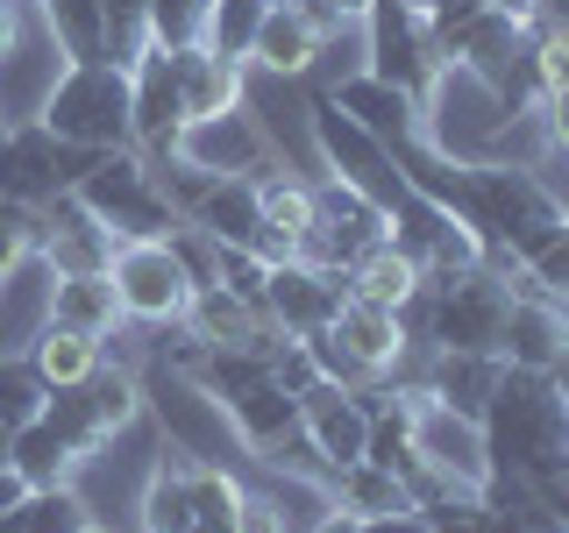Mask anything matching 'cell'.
<instances>
[{
	"instance_id": "1",
	"label": "cell",
	"mask_w": 569,
	"mask_h": 533,
	"mask_svg": "<svg viewBox=\"0 0 569 533\" xmlns=\"http://www.w3.org/2000/svg\"><path fill=\"white\" fill-rule=\"evenodd\" d=\"M477 426H485V449H491L498 476L533 484V476H548V470L569 462V413L548 399L541 378H527V370H498V391H491V405H485Z\"/></svg>"
},
{
	"instance_id": "2",
	"label": "cell",
	"mask_w": 569,
	"mask_h": 533,
	"mask_svg": "<svg viewBox=\"0 0 569 533\" xmlns=\"http://www.w3.org/2000/svg\"><path fill=\"white\" fill-rule=\"evenodd\" d=\"M36 121L71 150H129V64L71 58Z\"/></svg>"
},
{
	"instance_id": "3",
	"label": "cell",
	"mask_w": 569,
	"mask_h": 533,
	"mask_svg": "<svg viewBox=\"0 0 569 533\" xmlns=\"http://www.w3.org/2000/svg\"><path fill=\"white\" fill-rule=\"evenodd\" d=\"M71 192L93 207V221H100L114 242H164L171 228H178V207L164 200L157 171L142 164L136 150H100Z\"/></svg>"
},
{
	"instance_id": "4",
	"label": "cell",
	"mask_w": 569,
	"mask_h": 533,
	"mask_svg": "<svg viewBox=\"0 0 569 533\" xmlns=\"http://www.w3.org/2000/svg\"><path fill=\"white\" fill-rule=\"evenodd\" d=\"M136 370H142V405H150V420H157V441H171V449L192 455V462H236L242 455L236 426H228V405L213 399L200 378H178L157 355H142Z\"/></svg>"
},
{
	"instance_id": "5",
	"label": "cell",
	"mask_w": 569,
	"mask_h": 533,
	"mask_svg": "<svg viewBox=\"0 0 569 533\" xmlns=\"http://www.w3.org/2000/svg\"><path fill=\"white\" fill-rule=\"evenodd\" d=\"M391 399L406 405V434H413V455L427 462V470L456 476L462 491L485 497L491 484V449H485V426H477L470 413H456V405H441L427 384H385Z\"/></svg>"
},
{
	"instance_id": "6",
	"label": "cell",
	"mask_w": 569,
	"mask_h": 533,
	"mask_svg": "<svg viewBox=\"0 0 569 533\" xmlns=\"http://www.w3.org/2000/svg\"><path fill=\"white\" fill-rule=\"evenodd\" d=\"M441 64L449 58H441L435 29H427V14L413 0H370V14H363V71L370 79L406 86V93L420 100V114H427V93H435Z\"/></svg>"
},
{
	"instance_id": "7",
	"label": "cell",
	"mask_w": 569,
	"mask_h": 533,
	"mask_svg": "<svg viewBox=\"0 0 569 533\" xmlns=\"http://www.w3.org/2000/svg\"><path fill=\"white\" fill-rule=\"evenodd\" d=\"M107 278H114V299H121V320L129 328H178L186 320V306H192V271L178 263V249H171V235L164 242H121L114 249V263H107Z\"/></svg>"
},
{
	"instance_id": "8",
	"label": "cell",
	"mask_w": 569,
	"mask_h": 533,
	"mask_svg": "<svg viewBox=\"0 0 569 533\" xmlns=\"http://www.w3.org/2000/svg\"><path fill=\"white\" fill-rule=\"evenodd\" d=\"M313 150H320V171L356 185L363 200H378L385 213L406 200V178H399V150H385L363 121H349L328 93H313Z\"/></svg>"
},
{
	"instance_id": "9",
	"label": "cell",
	"mask_w": 569,
	"mask_h": 533,
	"mask_svg": "<svg viewBox=\"0 0 569 533\" xmlns=\"http://www.w3.org/2000/svg\"><path fill=\"white\" fill-rule=\"evenodd\" d=\"M100 150H71L43 129V121H14L0 129V207H50L86 178Z\"/></svg>"
},
{
	"instance_id": "10",
	"label": "cell",
	"mask_w": 569,
	"mask_h": 533,
	"mask_svg": "<svg viewBox=\"0 0 569 533\" xmlns=\"http://www.w3.org/2000/svg\"><path fill=\"white\" fill-rule=\"evenodd\" d=\"M186 129V100H178V71L164 43H142L129 58V150L136 157H171Z\"/></svg>"
},
{
	"instance_id": "11",
	"label": "cell",
	"mask_w": 569,
	"mask_h": 533,
	"mask_svg": "<svg viewBox=\"0 0 569 533\" xmlns=\"http://www.w3.org/2000/svg\"><path fill=\"white\" fill-rule=\"evenodd\" d=\"M391 399L385 384H370V391H342V384H328L320 378L307 399H299V426H307V441L320 449V462L328 470H342V462H363V441H370V413Z\"/></svg>"
},
{
	"instance_id": "12",
	"label": "cell",
	"mask_w": 569,
	"mask_h": 533,
	"mask_svg": "<svg viewBox=\"0 0 569 533\" xmlns=\"http://www.w3.org/2000/svg\"><path fill=\"white\" fill-rule=\"evenodd\" d=\"M342 299H349V278L320 271V263H307V257L271 263V284H263V313H271V328L299 334V342L328 328V320L342 313Z\"/></svg>"
},
{
	"instance_id": "13",
	"label": "cell",
	"mask_w": 569,
	"mask_h": 533,
	"mask_svg": "<svg viewBox=\"0 0 569 533\" xmlns=\"http://www.w3.org/2000/svg\"><path fill=\"white\" fill-rule=\"evenodd\" d=\"M178 157H186V164H200V171H213V178H257L263 164H278V157H271V135H263V121L249 114V107L186 121V129H178Z\"/></svg>"
},
{
	"instance_id": "14",
	"label": "cell",
	"mask_w": 569,
	"mask_h": 533,
	"mask_svg": "<svg viewBox=\"0 0 569 533\" xmlns=\"http://www.w3.org/2000/svg\"><path fill=\"white\" fill-rule=\"evenodd\" d=\"M562 349H569V313L520 271V278H512V313H506L498 363H506V370H527V378H541V370L556 363Z\"/></svg>"
},
{
	"instance_id": "15",
	"label": "cell",
	"mask_w": 569,
	"mask_h": 533,
	"mask_svg": "<svg viewBox=\"0 0 569 533\" xmlns=\"http://www.w3.org/2000/svg\"><path fill=\"white\" fill-rule=\"evenodd\" d=\"M328 22H313L299 0H284V8L263 14V29H257V43H249V71L257 79H313V64H320V43H328Z\"/></svg>"
},
{
	"instance_id": "16",
	"label": "cell",
	"mask_w": 569,
	"mask_h": 533,
	"mask_svg": "<svg viewBox=\"0 0 569 533\" xmlns=\"http://www.w3.org/2000/svg\"><path fill=\"white\" fill-rule=\"evenodd\" d=\"M114 249L121 242L93 221V207H86L79 192H58V200L43 207V242H36V257H43L50 271H107Z\"/></svg>"
},
{
	"instance_id": "17",
	"label": "cell",
	"mask_w": 569,
	"mask_h": 533,
	"mask_svg": "<svg viewBox=\"0 0 569 533\" xmlns=\"http://www.w3.org/2000/svg\"><path fill=\"white\" fill-rule=\"evenodd\" d=\"M171 71H178V100H186V121L236 114V107L249 100V64H242V58H221L213 43H186V50H171Z\"/></svg>"
},
{
	"instance_id": "18",
	"label": "cell",
	"mask_w": 569,
	"mask_h": 533,
	"mask_svg": "<svg viewBox=\"0 0 569 533\" xmlns=\"http://www.w3.org/2000/svg\"><path fill=\"white\" fill-rule=\"evenodd\" d=\"M50 328L93 334V342H114L129 320H121L114 278L107 271H50Z\"/></svg>"
},
{
	"instance_id": "19",
	"label": "cell",
	"mask_w": 569,
	"mask_h": 533,
	"mask_svg": "<svg viewBox=\"0 0 569 533\" xmlns=\"http://www.w3.org/2000/svg\"><path fill=\"white\" fill-rule=\"evenodd\" d=\"M328 100L342 107L349 121H363V129L378 135L385 150H399V142L420 135V100L406 93V86H391V79H370V71H356V79H342Z\"/></svg>"
},
{
	"instance_id": "20",
	"label": "cell",
	"mask_w": 569,
	"mask_h": 533,
	"mask_svg": "<svg viewBox=\"0 0 569 533\" xmlns=\"http://www.w3.org/2000/svg\"><path fill=\"white\" fill-rule=\"evenodd\" d=\"M342 278H349V299H370V306H391V313H406L420 299V284H427L420 257H413V249H399L391 235H378L370 249H356Z\"/></svg>"
},
{
	"instance_id": "21",
	"label": "cell",
	"mask_w": 569,
	"mask_h": 533,
	"mask_svg": "<svg viewBox=\"0 0 569 533\" xmlns=\"http://www.w3.org/2000/svg\"><path fill=\"white\" fill-rule=\"evenodd\" d=\"M221 405H228V426H236L242 455H263L271 441H284V434L299 426V399L271 384V370H263V378H249L242 391H228Z\"/></svg>"
},
{
	"instance_id": "22",
	"label": "cell",
	"mask_w": 569,
	"mask_h": 533,
	"mask_svg": "<svg viewBox=\"0 0 569 533\" xmlns=\"http://www.w3.org/2000/svg\"><path fill=\"white\" fill-rule=\"evenodd\" d=\"M22 363L36 370V384L43 391H64V384H86L93 370L107 363V342H93V334H71V328H36V342L22 349Z\"/></svg>"
},
{
	"instance_id": "23",
	"label": "cell",
	"mask_w": 569,
	"mask_h": 533,
	"mask_svg": "<svg viewBox=\"0 0 569 533\" xmlns=\"http://www.w3.org/2000/svg\"><path fill=\"white\" fill-rule=\"evenodd\" d=\"M186 221L207 228L221 249H249V242H257V221H263V213H257V178H213Z\"/></svg>"
},
{
	"instance_id": "24",
	"label": "cell",
	"mask_w": 569,
	"mask_h": 533,
	"mask_svg": "<svg viewBox=\"0 0 569 533\" xmlns=\"http://www.w3.org/2000/svg\"><path fill=\"white\" fill-rule=\"evenodd\" d=\"M498 355H427V370H420V384L435 391L441 405H456V413H470V420H485V405H491V391H498Z\"/></svg>"
},
{
	"instance_id": "25",
	"label": "cell",
	"mask_w": 569,
	"mask_h": 533,
	"mask_svg": "<svg viewBox=\"0 0 569 533\" xmlns=\"http://www.w3.org/2000/svg\"><path fill=\"white\" fill-rule=\"evenodd\" d=\"M8 470L22 476L29 491H43V484H71V476H79V455L64 449L58 426L36 413L29 426H14V434H8Z\"/></svg>"
},
{
	"instance_id": "26",
	"label": "cell",
	"mask_w": 569,
	"mask_h": 533,
	"mask_svg": "<svg viewBox=\"0 0 569 533\" xmlns=\"http://www.w3.org/2000/svg\"><path fill=\"white\" fill-rule=\"evenodd\" d=\"M79 526H93V497L79 491V476L71 484L22 491V505L0 512V533H79Z\"/></svg>"
},
{
	"instance_id": "27",
	"label": "cell",
	"mask_w": 569,
	"mask_h": 533,
	"mask_svg": "<svg viewBox=\"0 0 569 533\" xmlns=\"http://www.w3.org/2000/svg\"><path fill=\"white\" fill-rule=\"evenodd\" d=\"M328 497L342 512H356V520H385V512H413V497H406V484L391 470H378V462H342V470L328 476Z\"/></svg>"
},
{
	"instance_id": "28",
	"label": "cell",
	"mask_w": 569,
	"mask_h": 533,
	"mask_svg": "<svg viewBox=\"0 0 569 533\" xmlns=\"http://www.w3.org/2000/svg\"><path fill=\"white\" fill-rule=\"evenodd\" d=\"M263 14H271V0H213V14H207V36H200V43H213L221 58H242V64H249V43H257Z\"/></svg>"
},
{
	"instance_id": "29",
	"label": "cell",
	"mask_w": 569,
	"mask_h": 533,
	"mask_svg": "<svg viewBox=\"0 0 569 533\" xmlns=\"http://www.w3.org/2000/svg\"><path fill=\"white\" fill-rule=\"evenodd\" d=\"M50 29L71 58H107V22H100V0H43Z\"/></svg>"
},
{
	"instance_id": "30",
	"label": "cell",
	"mask_w": 569,
	"mask_h": 533,
	"mask_svg": "<svg viewBox=\"0 0 569 533\" xmlns=\"http://www.w3.org/2000/svg\"><path fill=\"white\" fill-rule=\"evenodd\" d=\"M43 399H50V391L36 384V370L22 363V355H0V426H8V434L29 426L36 413H43Z\"/></svg>"
},
{
	"instance_id": "31",
	"label": "cell",
	"mask_w": 569,
	"mask_h": 533,
	"mask_svg": "<svg viewBox=\"0 0 569 533\" xmlns=\"http://www.w3.org/2000/svg\"><path fill=\"white\" fill-rule=\"evenodd\" d=\"M207 14H213V0H150V43H164V50L200 43Z\"/></svg>"
},
{
	"instance_id": "32",
	"label": "cell",
	"mask_w": 569,
	"mask_h": 533,
	"mask_svg": "<svg viewBox=\"0 0 569 533\" xmlns=\"http://www.w3.org/2000/svg\"><path fill=\"white\" fill-rule=\"evenodd\" d=\"M100 22H107V58L129 64L150 43V0H100Z\"/></svg>"
},
{
	"instance_id": "33",
	"label": "cell",
	"mask_w": 569,
	"mask_h": 533,
	"mask_svg": "<svg viewBox=\"0 0 569 533\" xmlns=\"http://www.w3.org/2000/svg\"><path fill=\"white\" fill-rule=\"evenodd\" d=\"M527 64H533V93H569V22L562 29H533L527 36Z\"/></svg>"
},
{
	"instance_id": "34",
	"label": "cell",
	"mask_w": 569,
	"mask_h": 533,
	"mask_svg": "<svg viewBox=\"0 0 569 533\" xmlns=\"http://www.w3.org/2000/svg\"><path fill=\"white\" fill-rule=\"evenodd\" d=\"M213 284H221V292H236V299H249V306H263L271 263H263L257 249H221V263H213Z\"/></svg>"
},
{
	"instance_id": "35",
	"label": "cell",
	"mask_w": 569,
	"mask_h": 533,
	"mask_svg": "<svg viewBox=\"0 0 569 533\" xmlns=\"http://www.w3.org/2000/svg\"><path fill=\"white\" fill-rule=\"evenodd\" d=\"M527 278L541 284V292L556 299V306H569V228H562V235H556V242L541 249V257L527 263Z\"/></svg>"
},
{
	"instance_id": "36",
	"label": "cell",
	"mask_w": 569,
	"mask_h": 533,
	"mask_svg": "<svg viewBox=\"0 0 569 533\" xmlns=\"http://www.w3.org/2000/svg\"><path fill=\"white\" fill-rule=\"evenodd\" d=\"M541 129H548V150L569 157V93H548L541 100Z\"/></svg>"
},
{
	"instance_id": "37",
	"label": "cell",
	"mask_w": 569,
	"mask_h": 533,
	"mask_svg": "<svg viewBox=\"0 0 569 533\" xmlns=\"http://www.w3.org/2000/svg\"><path fill=\"white\" fill-rule=\"evenodd\" d=\"M299 8H307L313 22L342 29V22H363V14H370V0H299Z\"/></svg>"
},
{
	"instance_id": "38",
	"label": "cell",
	"mask_w": 569,
	"mask_h": 533,
	"mask_svg": "<svg viewBox=\"0 0 569 533\" xmlns=\"http://www.w3.org/2000/svg\"><path fill=\"white\" fill-rule=\"evenodd\" d=\"M363 533H435L427 512H385V520H363Z\"/></svg>"
},
{
	"instance_id": "39",
	"label": "cell",
	"mask_w": 569,
	"mask_h": 533,
	"mask_svg": "<svg viewBox=\"0 0 569 533\" xmlns=\"http://www.w3.org/2000/svg\"><path fill=\"white\" fill-rule=\"evenodd\" d=\"M541 384H548V399H556V405H562V413H569V349H562V355H556V363H548V370H541Z\"/></svg>"
},
{
	"instance_id": "40",
	"label": "cell",
	"mask_w": 569,
	"mask_h": 533,
	"mask_svg": "<svg viewBox=\"0 0 569 533\" xmlns=\"http://www.w3.org/2000/svg\"><path fill=\"white\" fill-rule=\"evenodd\" d=\"M307 533H363V520H356V512H342V505H328Z\"/></svg>"
},
{
	"instance_id": "41",
	"label": "cell",
	"mask_w": 569,
	"mask_h": 533,
	"mask_svg": "<svg viewBox=\"0 0 569 533\" xmlns=\"http://www.w3.org/2000/svg\"><path fill=\"white\" fill-rule=\"evenodd\" d=\"M22 491H29L22 476H14V470H0V512H14V505H22Z\"/></svg>"
},
{
	"instance_id": "42",
	"label": "cell",
	"mask_w": 569,
	"mask_h": 533,
	"mask_svg": "<svg viewBox=\"0 0 569 533\" xmlns=\"http://www.w3.org/2000/svg\"><path fill=\"white\" fill-rule=\"evenodd\" d=\"M491 533H533V526L520 520V512H491Z\"/></svg>"
},
{
	"instance_id": "43",
	"label": "cell",
	"mask_w": 569,
	"mask_h": 533,
	"mask_svg": "<svg viewBox=\"0 0 569 533\" xmlns=\"http://www.w3.org/2000/svg\"><path fill=\"white\" fill-rule=\"evenodd\" d=\"M8 36H14V0H0V50H8Z\"/></svg>"
},
{
	"instance_id": "44",
	"label": "cell",
	"mask_w": 569,
	"mask_h": 533,
	"mask_svg": "<svg viewBox=\"0 0 569 533\" xmlns=\"http://www.w3.org/2000/svg\"><path fill=\"white\" fill-rule=\"evenodd\" d=\"M533 533H569V526H556V520H548V512H541V520H533Z\"/></svg>"
},
{
	"instance_id": "45",
	"label": "cell",
	"mask_w": 569,
	"mask_h": 533,
	"mask_svg": "<svg viewBox=\"0 0 569 533\" xmlns=\"http://www.w3.org/2000/svg\"><path fill=\"white\" fill-rule=\"evenodd\" d=\"M491 8H512V14H527V0H491Z\"/></svg>"
},
{
	"instance_id": "46",
	"label": "cell",
	"mask_w": 569,
	"mask_h": 533,
	"mask_svg": "<svg viewBox=\"0 0 569 533\" xmlns=\"http://www.w3.org/2000/svg\"><path fill=\"white\" fill-rule=\"evenodd\" d=\"M0 470H8V426H0Z\"/></svg>"
},
{
	"instance_id": "47",
	"label": "cell",
	"mask_w": 569,
	"mask_h": 533,
	"mask_svg": "<svg viewBox=\"0 0 569 533\" xmlns=\"http://www.w3.org/2000/svg\"><path fill=\"white\" fill-rule=\"evenodd\" d=\"M79 533H107V526H100V520H93V526H79Z\"/></svg>"
},
{
	"instance_id": "48",
	"label": "cell",
	"mask_w": 569,
	"mask_h": 533,
	"mask_svg": "<svg viewBox=\"0 0 569 533\" xmlns=\"http://www.w3.org/2000/svg\"><path fill=\"white\" fill-rule=\"evenodd\" d=\"M562 313H569V306H562Z\"/></svg>"
}]
</instances>
